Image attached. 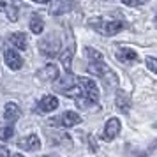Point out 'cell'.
Wrapping results in <instances>:
<instances>
[{
	"label": "cell",
	"mask_w": 157,
	"mask_h": 157,
	"mask_svg": "<svg viewBox=\"0 0 157 157\" xmlns=\"http://www.w3.org/2000/svg\"><path fill=\"white\" fill-rule=\"evenodd\" d=\"M88 27L95 32H99L102 36H117L118 32L125 29L127 25L125 21H122V20H106V18H101V16H95V18H90L88 20Z\"/></svg>",
	"instance_id": "6da1fadb"
},
{
	"label": "cell",
	"mask_w": 157,
	"mask_h": 157,
	"mask_svg": "<svg viewBox=\"0 0 157 157\" xmlns=\"http://www.w3.org/2000/svg\"><path fill=\"white\" fill-rule=\"evenodd\" d=\"M88 72H90V74H95V76H99L108 86H115L117 83H118L117 74H115V72L111 71L102 60H101V62H90V64H88Z\"/></svg>",
	"instance_id": "7a4b0ae2"
},
{
	"label": "cell",
	"mask_w": 157,
	"mask_h": 157,
	"mask_svg": "<svg viewBox=\"0 0 157 157\" xmlns=\"http://www.w3.org/2000/svg\"><path fill=\"white\" fill-rule=\"evenodd\" d=\"M39 51L48 58L57 57L58 51H60V41H58V37L51 34V36L44 37L43 41H39Z\"/></svg>",
	"instance_id": "3957f363"
},
{
	"label": "cell",
	"mask_w": 157,
	"mask_h": 157,
	"mask_svg": "<svg viewBox=\"0 0 157 157\" xmlns=\"http://www.w3.org/2000/svg\"><path fill=\"white\" fill-rule=\"evenodd\" d=\"M78 83H79V86H81V90H83V97H88L90 101H94V102L99 104V88L95 85V81L90 79V78L79 76Z\"/></svg>",
	"instance_id": "277c9868"
},
{
	"label": "cell",
	"mask_w": 157,
	"mask_h": 157,
	"mask_svg": "<svg viewBox=\"0 0 157 157\" xmlns=\"http://www.w3.org/2000/svg\"><path fill=\"white\" fill-rule=\"evenodd\" d=\"M81 122V117H79L76 111H65L62 117L58 118H51L50 124H57V127H74Z\"/></svg>",
	"instance_id": "5b68a950"
},
{
	"label": "cell",
	"mask_w": 157,
	"mask_h": 157,
	"mask_svg": "<svg viewBox=\"0 0 157 157\" xmlns=\"http://www.w3.org/2000/svg\"><path fill=\"white\" fill-rule=\"evenodd\" d=\"M118 134H120V120H118L117 117H113V118H109V120L106 122L101 138H102L104 141H111V140H115Z\"/></svg>",
	"instance_id": "8992f818"
},
{
	"label": "cell",
	"mask_w": 157,
	"mask_h": 157,
	"mask_svg": "<svg viewBox=\"0 0 157 157\" xmlns=\"http://www.w3.org/2000/svg\"><path fill=\"white\" fill-rule=\"evenodd\" d=\"M117 58L120 60L122 64H132V62H138V60H140V55H138L132 48L118 46V48H117Z\"/></svg>",
	"instance_id": "52a82bcc"
},
{
	"label": "cell",
	"mask_w": 157,
	"mask_h": 157,
	"mask_svg": "<svg viewBox=\"0 0 157 157\" xmlns=\"http://www.w3.org/2000/svg\"><path fill=\"white\" fill-rule=\"evenodd\" d=\"M36 78L39 81H44V83H50V81H55L58 78V69L55 64H48L46 67H43L41 71L36 74Z\"/></svg>",
	"instance_id": "ba28073f"
},
{
	"label": "cell",
	"mask_w": 157,
	"mask_h": 157,
	"mask_svg": "<svg viewBox=\"0 0 157 157\" xmlns=\"http://www.w3.org/2000/svg\"><path fill=\"white\" fill-rule=\"evenodd\" d=\"M58 108V99L55 95H44L37 104V113H48Z\"/></svg>",
	"instance_id": "9c48e42d"
},
{
	"label": "cell",
	"mask_w": 157,
	"mask_h": 157,
	"mask_svg": "<svg viewBox=\"0 0 157 157\" xmlns=\"http://www.w3.org/2000/svg\"><path fill=\"white\" fill-rule=\"evenodd\" d=\"M72 7H74V0H55L50 9V13L55 16H60V14L69 13Z\"/></svg>",
	"instance_id": "30bf717a"
},
{
	"label": "cell",
	"mask_w": 157,
	"mask_h": 157,
	"mask_svg": "<svg viewBox=\"0 0 157 157\" xmlns=\"http://www.w3.org/2000/svg\"><path fill=\"white\" fill-rule=\"evenodd\" d=\"M115 106L120 109L122 113H127L131 109V97L127 92L124 90H117V97H115Z\"/></svg>",
	"instance_id": "8fae6325"
},
{
	"label": "cell",
	"mask_w": 157,
	"mask_h": 157,
	"mask_svg": "<svg viewBox=\"0 0 157 157\" xmlns=\"http://www.w3.org/2000/svg\"><path fill=\"white\" fill-rule=\"evenodd\" d=\"M4 58H6V64L13 69V71H18V69H21L23 65V58L16 53V51L13 50H7L6 53H4Z\"/></svg>",
	"instance_id": "7c38bea8"
},
{
	"label": "cell",
	"mask_w": 157,
	"mask_h": 157,
	"mask_svg": "<svg viewBox=\"0 0 157 157\" xmlns=\"http://www.w3.org/2000/svg\"><path fill=\"white\" fill-rule=\"evenodd\" d=\"M18 147L23 150H29V152H34V150H39L41 147V141H39V136L37 134H30L27 138H23L21 141L18 143Z\"/></svg>",
	"instance_id": "4fadbf2b"
},
{
	"label": "cell",
	"mask_w": 157,
	"mask_h": 157,
	"mask_svg": "<svg viewBox=\"0 0 157 157\" xmlns=\"http://www.w3.org/2000/svg\"><path fill=\"white\" fill-rule=\"evenodd\" d=\"M20 117H21L20 106L14 104V102H7V104H6V111H4V118H6L9 124H14Z\"/></svg>",
	"instance_id": "5bb4252c"
},
{
	"label": "cell",
	"mask_w": 157,
	"mask_h": 157,
	"mask_svg": "<svg viewBox=\"0 0 157 157\" xmlns=\"http://www.w3.org/2000/svg\"><path fill=\"white\" fill-rule=\"evenodd\" d=\"M72 57H74V43H71V46L60 55V60H62V65L65 67V71L71 72V65H72Z\"/></svg>",
	"instance_id": "9a60e30c"
},
{
	"label": "cell",
	"mask_w": 157,
	"mask_h": 157,
	"mask_svg": "<svg viewBox=\"0 0 157 157\" xmlns=\"http://www.w3.org/2000/svg\"><path fill=\"white\" fill-rule=\"evenodd\" d=\"M11 44L16 46L18 50H27V36L21 32H16L11 36Z\"/></svg>",
	"instance_id": "2e32d148"
},
{
	"label": "cell",
	"mask_w": 157,
	"mask_h": 157,
	"mask_svg": "<svg viewBox=\"0 0 157 157\" xmlns=\"http://www.w3.org/2000/svg\"><path fill=\"white\" fill-rule=\"evenodd\" d=\"M44 29V21H43V18L39 14H34L32 16V20H30V30L34 32V34H41Z\"/></svg>",
	"instance_id": "e0dca14e"
},
{
	"label": "cell",
	"mask_w": 157,
	"mask_h": 157,
	"mask_svg": "<svg viewBox=\"0 0 157 157\" xmlns=\"http://www.w3.org/2000/svg\"><path fill=\"white\" fill-rule=\"evenodd\" d=\"M85 55L90 62H101L102 60V53L97 50H94V48H85Z\"/></svg>",
	"instance_id": "ac0fdd59"
},
{
	"label": "cell",
	"mask_w": 157,
	"mask_h": 157,
	"mask_svg": "<svg viewBox=\"0 0 157 157\" xmlns=\"http://www.w3.org/2000/svg\"><path fill=\"white\" fill-rule=\"evenodd\" d=\"M13 134H14L13 125H4V127H0V140H11Z\"/></svg>",
	"instance_id": "d6986e66"
},
{
	"label": "cell",
	"mask_w": 157,
	"mask_h": 157,
	"mask_svg": "<svg viewBox=\"0 0 157 157\" xmlns=\"http://www.w3.org/2000/svg\"><path fill=\"white\" fill-rule=\"evenodd\" d=\"M76 104H78L81 109H88V108L95 106L97 102H94V101H90L88 97H79V99H76Z\"/></svg>",
	"instance_id": "ffe728a7"
},
{
	"label": "cell",
	"mask_w": 157,
	"mask_h": 157,
	"mask_svg": "<svg viewBox=\"0 0 157 157\" xmlns=\"http://www.w3.org/2000/svg\"><path fill=\"white\" fill-rule=\"evenodd\" d=\"M145 64H147V67H148L150 71L157 74V57H148L145 60Z\"/></svg>",
	"instance_id": "44dd1931"
},
{
	"label": "cell",
	"mask_w": 157,
	"mask_h": 157,
	"mask_svg": "<svg viewBox=\"0 0 157 157\" xmlns=\"http://www.w3.org/2000/svg\"><path fill=\"white\" fill-rule=\"evenodd\" d=\"M6 11H7V18L11 21H16V20H18V9H16L14 6H7Z\"/></svg>",
	"instance_id": "7402d4cb"
},
{
	"label": "cell",
	"mask_w": 157,
	"mask_h": 157,
	"mask_svg": "<svg viewBox=\"0 0 157 157\" xmlns=\"http://www.w3.org/2000/svg\"><path fill=\"white\" fill-rule=\"evenodd\" d=\"M148 0H122L124 6H129V7H140L143 4H147Z\"/></svg>",
	"instance_id": "603a6c76"
},
{
	"label": "cell",
	"mask_w": 157,
	"mask_h": 157,
	"mask_svg": "<svg viewBox=\"0 0 157 157\" xmlns=\"http://www.w3.org/2000/svg\"><path fill=\"white\" fill-rule=\"evenodd\" d=\"M0 157H9V150L6 147H0Z\"/></svg>",
	"instance_id": "cb8c5ba5"
},
{
	"label": "cell",
	"mask_w": 157,
	"mask_h": 157,
	"mask_svg": "<svg viewBox=\"0 0 157 157\" xmlns=\"http://www.w3.org/2000/svg\"><path fill=\"white\" fill-rule=\"evenodd\" d=\"M6 7H7V6L4 4V0H0V9H6Z\"/></svg>",
	"instance_id": "d4e9b609"
},
{
	"label": "cell",
	"mask_w": 157,
	"mask_h": 157,
	"mask_svg": "<svg viewBox=\"0 0 157 157\" xmlns=\"http://www.w3.org/2000/svg\"><path fill=\"white\" fill-rule=\"evenodd\" d=\"M34 2H39V4H48L50 0H34Z\"/></svg>",
	"instance_id": "484cf974"
},
{
	"label": "cell",
	"mask_w": 157,
	"mask_h": 157,
	"mask_svg": "<svg viewBox=\"0 0 157 157\" xmlns=\"http://www.w3.org/2000/svg\"><path fill=\"white\" fill-rule=\"evenodd\" d=\"M154 23H155V29H157V14H155V20H154Z\"/></svg>",
	"instance_id": "4316f807"
},
{
	"label": "cell",
	"mask_w": 157,
	"mask_h": 157,
	"mask_svg": "<svg viewBox=\"0 0 157 157\" xmlns=\"http://www.w3.org/2000/svg\"><path fill=\"white\" fill-rule=\"evenodd\" d=\"M14 157H23V155H21V154H16V155H14Z\"/></svg>",
	"instance_id": "83f0119b"
},
{
	"label": "cell",
	"mask_w": 157,
	"mask_h": 157,
	"mask_svg": "<svg viewBox=\"0 0 157 157\" xmlns=\"http://www.w3.org/2000/svg\"><path fill=\"white\" fill-rule=\"evenodd\" d=\"M154 147H155V148H157V141H155V145H154Z\"/></svg>",
	"instance_id": "f1b7e54d"
}]
</instances>
